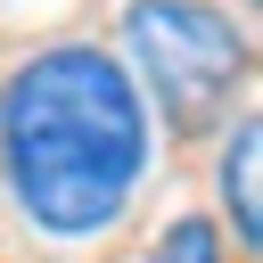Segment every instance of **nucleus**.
I'll return each instance as SVG.
<instances>
[{"label": "nucleus", "instance_id": "obj_1", "mask_svg": "<svg viewBox=\"0 0 263 263\" xmlns=\"http://www.w3.org/2000/svg\"><path fill=\"white\" fill-rule=\"evenodd\" d=\"M148 148L156 132L132 66L90 41L41 49L0 82V173L16 214L49 238L115 230L148 173Z\"/></svg>", "mask_w": 263, "mask_h": 263}, {"label": "nucleus", "instance_id": "obj_4", "mask_svg": "<svg viewBox=\"0 0 263 263\" xmlns=\"http://www.w3.org/2000/svg\"><path fill=\"white\" fill-rule=\"evenodd\" d=\"M148 263H222V230L197 222V214H181V222L148 247Z\"/></svg>", "mask_w": 263, "mask_h": 263}, {"label": "nucleus", "instance_id": "obj_2", "mask_svg": "<svg viewBox=\"0 0 263 263\" xmlns=\"http://www.w3.org/2000/svg\"><path fill=\"white\" fill-rule=\"evenodd\" d=\"M123 58L140 66L132 82L156 90L173 132H205L230 107V90L247 82V33L205 0H132L123 8Z\"/></svg>", "mask_w": 263, "mask_h": 263}, {"label": "nucleus", "instance_id": "obj_3", "mask_svg": "<svg viewBox=\"0 0 263 263\" xmlns=\"http://www.w3.org/2000/svg\"><path fill=\"white\" fill-rule=\"evenodd\" d=\"M222 205L238 222V247H263V132H255V115L222 148Z\"/></svg>", "mask_w": 263, "mask_h": 263}]
</instances>
